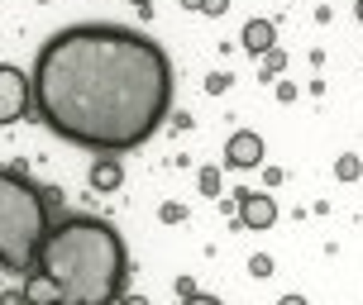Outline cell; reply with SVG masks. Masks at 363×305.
I'll return each instance as SVG.
<instances>
[{
    "label": "cell",
    "mask_w": 363,
    "mask_h": 305,
    "mask_svg": "<svg viewBox=\"0 0 363 305\" xmlns=\"http://www.w3.org/2000/svg\"><path fill=\"white\" fill-rule=\"evenodd\" d=\"M0 305H29V301H24V287H19V291H5V296H0Z\"/></svg>",
    "instance_id": "cell-15"
},
{
    "label": "cell",
    "mask_w": 363,
    "mask_h": 305,
    "mask_svg": "<svg viewBox=\"0 0 363 305\" xmlns=\"http://www.w3.org/2000/svg\"><path fill=\"white\" fill-rule=\"evenodd\" d=\"M182 5H191V10H201V0H182Z\"/></svg>",
    "instance_id": "cell-20"
},
{
    "label": "cell",
    "mask_w": 363,
    "mask_h": 305,
    "mask_svg": "<svg viewBox=\"0 0 363 305\" xmlns=\"http://www.w3.org/2000/svg\"><path fill=\"white\" fill-rule=\"evenodd\" d=\"M272 34H277V29H272L268 19H249V24H244V48H249V53H268L272 48Z\"/></svg>",
    "instance_id": "cell-8"
},
{
    "label": "cell",
    "mask_w": 363,
    "mask_h": 305,
    "mask_svg": "<svg viewBox=\"0 0 363 305\" xmlns=\"http://www.w3.org/2000/svg\"><path fill=\"white\" fill-rule=\"evenodd\" d=\"M272 219H277V205H272V196L239 191V224H244V229H272Z\"/></svg>",
    "instance_id": "cell-5"
},
{
    "label": "cell",
    "mask_w": 363,
    "mask_h": 305,
    "mask_svg": "<svg viewBox=\"0 0 363 305\" xmlns=\"http://www.w3.org/2000/svg\"><path fill=\"white\" fill-rule=\"evenodd\" d=\"M48 229L53 224H48L43 186H34L15 167H0V272L29 277Z\"/></svg>",
    "instance_id": "cell-3"
},
{
    "label": "cell",
    "mask_w": 363,
    "mask_h": 305,
    "mask_svg": "<svg viewBox=\"0 0 363 305\" xmlns=\"http://www.w3.org/2000/svg\"><path fill=\"white\" fill-rule=\"evenodd\" d=\"M335 172H340L345 181H354V177H359V158H340V167H335Z\"/></svg>",
    "instance_id": "cell-10"
},
{
    "label": "cell",
    "mask_w": 363,
    "mask_h": 305,
    "mask_svg": "<svg viewBox=\"0 0 363 305\" xmlns=\"http://www.w3.org/2000/svg\"><path fill=\"white\" fill-rule=\"evenodd\" d=\"M120 305H148L144 296H120Z\"/></svg>",
    "instance_id": "cell-18"
},
{
    "label": "cell",
    "mask_w": 363,
    "mask_h": 305,
    "mask_svg": "<svg viewBox=\"0 0 363 305\" xmlns=\"http://www.w3.org/2000/svg\"><path fill=\"white\" fill-rule=\"evenodd\" d=\"M163 219H167V224H177V219H186V210H182V205H172V200H167V205H163Z\"/></svg>",
    "instance_id": "cell-14"
},
{
    "label": "cell",
    "mask_w": 363,
    "mask_h": 305,
    "mask_svg": "<svg viewBox=\"0 0 363 305\" xmlns=\"http://www.w3.org/2000/svg\"><path fill=\"white\" fill-rule=\"evenodd\" d=\"M38 120L91 153L144 148L172 115V62L129 24H67L34 57Z\"/></svg>",
    "instance_id": "cell-1"
},
{
    "label": "cell",
    "mask_w": 363,
    "mask_h": 305,
    "mask_svg": "<svg viewBox=\"0 0 363 305\" xmlns=\"http://www.w3.org/2000/svg\"><path fill=\"white\" fill-rule=\"evenodd\" d=\"M277 305H306V296H282Z\"/></svg>",
    "instance_id": "cell-17"
},
{
    "label": "cell",
    "mask_w": 363,
    "mask_h": 305,
    "mask_svg": "<svg viewBox=\"0 0 363 305\" xmlns=\"http://www.w3.org/2000/svg\"><path fill=\"white\" fill-rule=\"evenodd\" d=\"M277 67H282V53L268 48V53H263V72H277Z\"/></svg>",
    "instance_id": "cell-12"
},
{
    "label": "cell",
    "mask_w": 363,
    "mask_h": 305,
    "mask_svg": "<svg viewBox=\"0 0 363 305\" xmlns=\"http://www.w3.org/2000/svg\"><path fill=\"white\" fill-rule=\"evenodd\" d=\"M258 162H263V139L249 134V129H239L235 139L225 144V167H239L244 172V167H258Z\"/></svg>",
    "instance_id": "cell-6"
},
{
    "label": "cell",
    "mask_w": 363,
    "mask_h": 305,
    "mask_svg": "<svg viewBox=\"0 0 363 305\" xmlns=\"http://www.w3.org/2000/svg\"><path fill=\"white\" fill-rule=\"evenodd\" d=\"M201 10H206V15H225V10H230V0H201Z\"/></svg>",
    "instance_id": "cell-13"
},
{
    "label": "cell",
    "mask_w": 363,
    "mask_h": 305,
    "mask_svg": "<svg viewBox=\"0 0 363 305\" xmlns=\"http://www.w3.org/2000/svg\"><path fill=\"white\" fill-rule=\"evenodd\" d=\"M182 305H220V296H201V291H191V296H182Z\"/></svg>",
    "instance_id": "cell-11"
},
{
    "label": "cell",
    "mask_w": 363,
    "mask_h": 305,
    "mask_svg": "<svg viewBox=\"0 0 363 305\" xmlns=\"http://www.w3.org/2000/svg\"><path fill=\"white\" fill-rule=\"evenodd\" d=\"M359 19H363V0H359Z\"/></svg>",
    "instance_id": "cell-21"
},
{
    "label": "cell",
    "mask_w": 363,
    "mask_h": 305,
    "mask_svg": "<svg viewBox=\"0 0 363 305\" xmlns=\"http://www.w3.org/2000/svg\"><path fill=\"white\" fill-rule=\"evenodd\" d=\"M120 181H125V167H120V158L101 153V158L91 162V191H120Z\"/></svg>",
    "instance_id": "cell-7"
},
{
    "label": "cell",
    "mask_w": 363,
    "mask_h": 305,
    "mask_svg": "<svg viewBox=\"0 0 363 305\" xmlns=\"http://www.w3.org/2000/svg\"><path fill=\"white\" fill-rule=\"evenodd\" d=\"M29 100H34V86H29V76L10 67V62H0V125H15L29 115Z\"/></svg>",
    "instance_id": "cell-4"
},
{
    "label": "cell",
    "mask_w": 363,
    "mask_h": 305,
    "mask_svg": "<svg viewBox=\"0 0 363 305\" xmlns=\"http://www.w3.org/2000/svg\"><path fill=\"white\" fill-rule=\"evenodd\" d=\"M129 5H139V10H148V5H153V0H129Z\"/></svg>",
    "instance_id": "cell-19"
},
{
    "label": "cell",
    "mask_w": 363,
    "mask_h": 305,
    "mask_svg": "<svg viewBox=\"0 0 363 305\" xmlns=\"http://www.w3.org/2000/svg\"><path fill=\"white\" fill-rule=\"evenodd\" d=\"M249 272H254V277H268L272 263H268V258H254V263H249Z\"/></svg>",
    "instance_id": "cell-16"
},
{
    "label": "cell",
    "mask_w": 363,
    "mask_h": 305,
    "mask_svg": "<svg viewBox=\"0 0 363 305\" xmlns=\"http://www.w3.org/2000/svg\"><path fill=\"white\" fill-rule=\"evenodd\" d=\"M129 287V253L115 224L67 215L48 229L34 272L24 277L29 305H120Z\"/></svg>",
    "instance_id": "cell-2"
},
{
    "label": "cell",
    "mask_w": 363,
    "mask_h": 305,
    "mask_svg": "<svg viewBox=\"0 0 363 305\" xmlns=\"http://www.w3.org/2000/svg\"><path fill=\"white\" fill-rule=\"evenodd\" d=\"M201 191H206V196H220V172L216 167H201Z\"/></svg>",
    "instance_id": "cell-9"
}]
</instances>
